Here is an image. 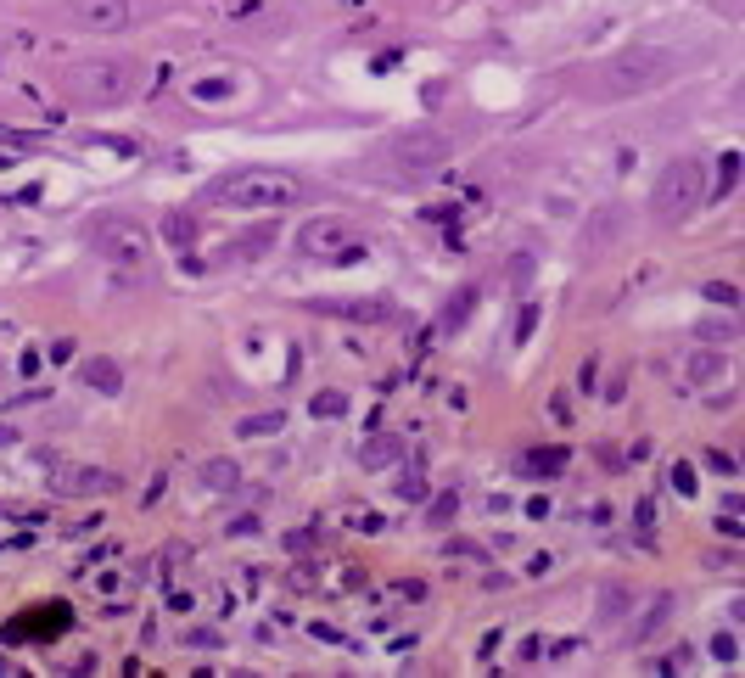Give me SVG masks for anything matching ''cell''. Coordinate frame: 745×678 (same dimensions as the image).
I'll list each match as a JSON object with an SVG mask.
<instances>
[{
    "instance_id": "7c38bea8",
    "label": "cell",
    "mask_w": 745,
    "mask_h": 678,
    "mask_svg": "<svg viewBox=\"0 0 745 678\" xmlns=\"http://www.w3.org/2000/svg\"><path fill=\"white\" fill-rule=\"evenodd\" d=\"M79 382L113 398V393H124V370H118L113 359H85V365H79Z\"/></svg>"
},
{
    "instance_id": "83f0119b",
    "label": "cell",
    "mask_w": 745,
    "mask_h": 678,
    "mask_svg": "<svg viewBox=\"0 0 745 678\" xmlns=\"http://www.w3.org/2000/svg\"><path fill=\"white\" fill-rule=\"evenodd\" d=\"M712 650L723 656V662H734V639H729V634H717V639H712Z\"/></svg>"
},
{
    "instance_id": "8992f818",
    "label": "cell",
    "mask_w": 745,
    "mask_h": 678,
    "mask_svg": "<svg viewBox=\"0 0 745 678\" xmlns=\"http://www.w3.org/2000/svg\"><path fill=\"white\" fill-rule=\"evenodd\" d=\"M359 225L353 219H337V213H320L297 230V253L303 258H325V264H342V258H359Z\"/></svg>"
},
{
    "instance_id": "9a60e30c",
    "label": "cell",
    "mask_w": 745,
    "mask_h": 678,
    "mask_svg": "<svg viewBox=\"0 0 745 678\" xmlns=\"http://www.w3.org/2000/svg\"><path fill=\"white\" fill-rule=\"evenodd\" d=\"M320 309L342 314V320H359V325H376V320H393V309L387 303H376V297H359V303H320Z\"/></svg>"
},
{
    "instance_id": "f1b7e54d",
    "label": "cell",
    "mask_w": 745,
    "mask_h": 678,
    "mask_svg": "<svg viewBox=\"0 0 745 678\" xmlns=\"http://www.w3.org/2000/svg\"><path fill=\"white\" fill-rule=\"evenodd\" d=\"M185 639H191V645H208V650L219 645V634H208V628H191V634H185Z\"/></svg>"
},
{
    "instance_id": "603a6c76",
    "label": "cell",
    "mask_w": 745,
    "mask_h": 678,
    "mask_svg": "<svg viewBox=\"0 0 745 678\" xmlns=\"http://www.w3.org/2000/svg\"><path fill=\"white\" fill-rule=\"evenodd\" d=\"M269 230H258V236H247V241H236V258H258V253H269Z\"/></svg>"
},
{
    "instance_id": "2e32d148",
    "label": "cell",
    "mask_w": 745,
    "mask_h": 678,
    "mask_svg": "<svg viewBox=\"0 0 745 678\" xmlns=\"http://www.w3.org/2000/svg\"><path fill=\"white\" fill-rule=\"evenodd\" d=\"M398 454H404V443H398V438H370L365 449H359V466H365V471L398 466Z\"/></svg>"
},
{
    "instance_id": "d4e9b609",
    "label": "cell",
    "mask_w": 745,
    "mask_h": 678,
    "mask_svg": "<svg viewBox=\"0 0 745 678\" xmlns=\"http://www.w3.org/2000/svg\"><path fill=\"white\" fill-rule=\"evenodd\" d=\"M673 488L678 494H695V466H673Z\"/></svg>"
},
{
    "instance_id": "ac0fdd59",
    "label": "cell",
    "mask_w": 745,
    "mask_h": 678,
    "mask_svg": "<svg viewBox=\"0 0 745 678\" xmlns=\"http://www.w3.org/2000/svg\"><path fill=\"white\" fill-rule=\"evenodd\" d=\"M471 303H477V286H460V292L449 297V309H443V331H460L465 314H471Z\"/></svg>"
},
{
    "instance_id": "277c9868",
    "label": "cell",
    "mask_w": 745,
    "mask_h": 678,
    "mask_svg": "<svg viewBox=\"0 0 745 678\" xmlns=\"http://www.w3.org/2000/svg\"><path fill=\"white\" fill-rule=\"evenodd\" d=\"M701 197H706V169L695 157H673L656 174V185H650V213H656L661 225H678V219H689V213L701 208Z\"/></svg>"
},
{
    "instance_id": "7a4b0ae2",
    "label": "cell",
    "mask_w": 745,
    "mask_h": 678,
    "mask_svg": "<svg viewBox=\"0 0 745 678\" xmlns=\"http://www.w3.org/2000/svg\"><path fill=\"white\" fill-rule=\"evenodd\" d=\"M208 202L241 208V213H275V208L303 202V180L286 169H230L208 185Z\"/></svg>"
},
{
    "instance_id": "e0dca14e",
    "label": "cell",
    "mask_w": 745,
    "mask_h": 678,
    "mask_svg": "<svg viewBox=\"0 0 745 678\" xmlns=\"http://www.w3.org/2000/svg\"><path fill=\"white\" fill-rule=\"evenodd\" d=\"M281 426H286V410H264V415H247L236 426V438H275Z\"/></svg>"
},
{
    "instance_id": "ffe728a7",
    "label": "cell",
    "mask_w": 745,
    "mask_h": 678,
    "mask_svg": "<svg viewBox=\"0 0 745 678\" xmlns=\"http://www.w3.org/2000/svg\"><path fill=\"white\" fill-rule=\"evenodd\" d=\"M701 297H706V303H717V309H734V303H740V292H734L729 281H706Z\"/></svg>"
},
{
    "instance_id": "4fadbf2b",
    "label": "cell",
    "mask_w": 745,
    "mask_h": 678,
    "mask_svg": "<svg viewBox=\"0 0 745 678\" xmlns=\"http://www.w3.org/2000/svg\"><path fill=\"white\" fill-rule=\"evenodd\" d=\"M197 482H202V488H208V494H236V482H241V466H236V460H225V454H219V460H208V466L197 471Z\"/></svg>"
},
{
    "instance_id": "5b68a950",
    "label": "cell",
    "mask_w": 745,
    "mask_h": 678,
    "mask_svg": "<svg viewBox=\"0 0 745 678\" xmlns=\"http://www.w3.org/2000/svg\"><path fill=\"white\" fill-rule=\"evenodd\" d=\"M449 157H454V135H443V129H432V124L404 129V135H393V141L381 146V163H393V174H409V180L443 169Z\"/></svg>"
},
{
    "instance_id": "7402d4cb",
    "label": "cell",
    "mask_w": 745,
    "mask_h": 678,
    "mask_svg": "<svg viewBox=\"0 0 745 678\" xmlns=\"http://www.w3.org/2000/svg\"><path fill=\"white\" fill-rule=\"evenodd\" d=\"M309 410L320 415V421H331V415H342V410H348V398H342V393H320V398L309 404Z\"/></svg>"
},
{
    "instance_id": "d6986e66",
    "label": "cell",
    "mask_w": 745,
    "mask_h": 678,
    "mask_svg": "<svg viewBox=\"0 0 745 678\" xmlns=\"http://www.w3.org/2000/svg\"><path fill=\"white\" fill-rule=\"evenodd\" d=\"M163 236H169L174 247H185V241L197 236V225H191V213H169V219H163Z\"/></svg>"
},
{
    "instance_id": "3957f363",
    "label": "cell",
    "mask_w": 745,
    "mask_h": 678,
    "mask_svg": "<svg viewBox=\"0 0 745 678\" xmlns=\"http://www.w3.org/2000/svg\"><path fill=\"white\" fill-rule=\"evenodd\" d=\"M62 90L85 107H118V101L135 96V68L129 62H113V57H96V62H73L62 73Z\"/></svg>"
},
{
    "instance_id": "44dd1931",
    "label": "cell",
    "mask_w": 745,
    "mask_h": 678,
    "mask_svg": "<svg viewBox=\"0 0 745 678\" xmlns=\"http://www.w3.org/2000/svg\"><path fill=\"white\" fill-rule=\"evenodd\" d=\"M622 611H628V589H605V594H600V622L622 617Z\"/></svg>"
},
{
    "instance_id": "ba28073f",
    "label": "cell",
    "mask_w": 745,
    "mask_h": 678,
    "mask_svg": "<svg viewBox=\"0 0 745 678\" xmlns=\"http://www.w3.org/2000/svg\"><path fill=\"white\" fill-rule=\"evenodd\" d=\"M68 17H73V29H85V34H118V29H129L135 6L129 0H68Z\"/></svg>"
},
{
    "instance_id": "484cf974",
    "label": "cell",
    "mask_w": 745,
    "mask_h": 678,
    "mask_svg": "<svg viewBox=\"0 0 745 678\" xmlns=\"http://www.w3.org/2000/svg\"><path fill=\"white\" fill-rule=\"evenodd\" d=\"M230 17H264V0H236V6H230Z\"/></svg>"
},
{
    "instance_id": "30bf717a",
    "label": "cell",
    "mask_w": 745,
    "mask_h": 678,
    "mask_svg": "<svg viewBox=\"0 0 745 678\" xmlns=\"http://www.w3.org/2000/svg\"><path fill=\"white\" fill-rule=\"evenodd\" d=\"M723 376H729V359L712 354V348H695V354L684 359V382L689 387H717Z\"/></svg>"
},
{
    "instance_id": "52a82bcc",
    "label": "cell",
    "mask_w": 745,
    "mask_h": 678,
    "mask_svg": "<svg viewBox=\"0 0 745 678\" xmlns=\"http://www.w3.org/2000/svg\"><path fill=\"white\" fill-rule=\"evenodd\" d=\"M96 253L113 269H141L152 258V236L135 219H101L96 225Z\"/></svg>"
},
{
    "instance_id": "5bb4252c",
    "label": "cell",
    "mask_w": 745,
    "mask_h": 678,
    "mask_svg": "<svg viewBox=\"0 0 745 678\" xmlns=\"http://www.w3.org/2000/svg\"><path fill=\"white\" fill-rule=\"evenodd\" d=\"M521 477H555V471H566V449H527L516 460Z\"/></svg>"
},
{
    "instance_id": "cb8c5ba5",
    "label": "cell",
    "mask_w": 745,
    "mask_h": 678,
    "mask_svg": "<svg viewBox=\"0 0 745 678\" xmlns=\"http://www.w3.org/2000/svg\"><path fill=\"white\" fill-rule=\"evenodd\" d=\"M701 337L706 342H734V320H701Z\"/></svg>"
},
{
    "instance_id": "8fae6325",
    "label": "cell",
    "mask_w": 745,
    "mask_h": 678,
    "mask_svg": "<svg viewBox=\"0 0 745 678\" xmlns=\"http://www.w3.org/2000/svg\"><path fill=\"white\" fill-rule=\"evenodd\" d=\"M622 236V208H594V219H589V236H583V253H600L605 241H617Z\"/></svg>"
},
{
    "instance_id": "9c48e42d",
    "label": "cell",
    "mask_w": 745,
    "mask_h": 678,
    "mask_svg": "<svg viewBox=\"0 0 745 678\" xmlns=\"http://www.w3.org/2000/svg\"><path fill=\"white\" fill-rule=\"evenodd\" d=\"M118 488V471H101V466H57L51 471V494L57 499H96V494H113Z\"/></svg>"
},
{
    "instance_id": "6da1fadb",
    "label": "cell",
    "mask_w": 745,
    "mask_h": 678,
    "mask_svg": "<svg viewBox=\"0 0 745 678\" xmlns=\"http://www.w3.org/2000/svg\"><path fill=\"white\" fill-rule=\"evenodd\" d=\"M678 73V57L661 51V45H633V51H617L605 57L600 68L589 73V96L594 101H639L650 90H661Z\"/></svg>"
},
{
    "instance_id": "4316f807",
    "label": "cell",
    "mask_w": 745,
    "mask_h": 678,
    "mask_svg": "<svg viewBox=\"0 0 745 678\" xmlns=\"http://www.w3.org/2000/svg\"><path fill=\"white\" fill-rule=\"evenodd\" d=\"M454 505H460V499H454V494H443V499H437V510H432V522H449V516H454Z\"/></svg>"
},
{
    "instance_id": "f546056e",
    "label": "cell",
    "mask_w": 745,
    "mask_h": 678,
    "mask_svg": "<svg viewBox=\"0 0 745 678\" xmlns=\"http://www.w3.org/2000/svg\"><path fill=\"white\" fill-rule=\"evenodd\" d=\"M12 443H17V426H6V421H0V449H12Z\"/></svg>"
}]
</instances>
